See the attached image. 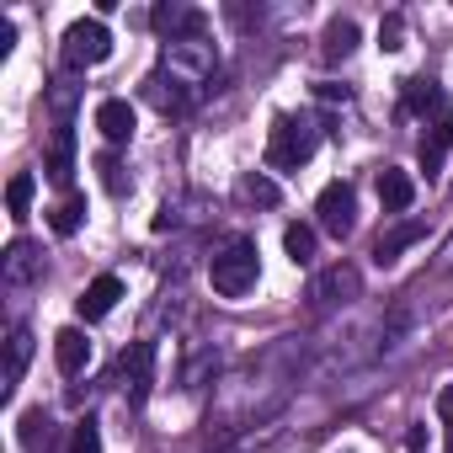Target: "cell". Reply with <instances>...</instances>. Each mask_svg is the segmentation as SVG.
<instances>
[{
    "mask_svg": "<svg viewBox=\"0 0 453 453\" xmlns=\"http://www.w3.org/2000/svg\"><path fill=\"white\" fill-rule=\"evenodd\" d=\"M12 43H17V27H12V22H6V17H0V54H6V49H12Z\"/></svg>",
    "mask_w": 453,
    "mask_h": 453,
    "instance_id": "obj_28",
    "label": "cell"
},
{
    "mask_svg": "<svg viewBox=\"0 0 453 453\" xmlns=\"http://www.w3.org/2000/svg\"><path fill=\"white\" fill-rule=\"evenodd\" d=\"M81 219H86V197H75V192H70V197H65V203L49 213L54 235H75V230H81Z\"/></svg>",
    "mask_w": 453,
    "mask_h": 453,
    "instance_id": "obj_19",
    "label": "cell"
},
{
    "mask_svg": "<svg viewBox=\"0 0 453 453\" xmlns=\"http://www.w3.org/2000/svg\"><path fill=\"white\" fill-rule=\"evenodd\" d=\"M96 171H102V187H107V192H123V187H128V176H123L118 155H96Z\"/></svg>",
    "mask_w": 453,
    "mask_h": 453,
    "instance_id": "obj_25",
    "label": "cell"
},
{
    "mask_svg": "<svg viewBox=\"0 0 453 453\" xmlns=\"http://www.w3.org/2000/svg\"><path fill=\"white\" fill-rule=\"evenodd\" d=\"M33 273H38L33 246H27V241H12V251H6V283H27Z\"/></svg>",
    "mask_w": 453,
    "mask_h": 453,
    "instance_id": "obj_18",
    "label": "cell"
},
{
    "mask_svg": "<svg viewBox=\"0 0 453 453\" xmlns=\"http://www.w3.org/2000/svg\"><path fill=\"white\" fill-rule=\"evenodd\" d=\"M27 363H33V331H12V342H6V395L22 384V373H27Z\"/></svg>",
    "mask_w": 453,
    "mask_h": 453,
    "instance_id": "obj_14",
    "label": "cell"
},
{
    "mask_svg": "<svg viewBox=\"0 0 453 453\" xmlns=\"http://www.w3.org/2000/svg\"><path fill=\"white\" fill-rule=\"evenodd\" d=\"M357 49V22H347V17H336L331 27H326V38H320V54L336 65V59H347Z\"/></svg>",
    "mask_w": 453,
    "mask_h": 453,
    "instance_id": "obj_15",
    "label": "cell"
},
{
    "mask_svg": "<svg viewBox=\"0 0 453 453\" xmlns=\"http://www.w3.org/2000/svg\"><path fill=\"white\" fill-rule=\"evenodd\" d=\"M219 453H224V448H219Z\"/></svg>",
    "mask_w": 453,
    "mask_h": 453,
    "instance_id": "obj_30",
    "label": "cell"
},
{
    "mask_svg": "<svg viewBox=\"0 0 453 453\" xmlns=\"http://www.w3.org/2000/svg\"><path fill=\"white\" fill-rule=\"evenodd\" d=\"M241 197H251V203H278V181H267V176H246V181H241Z\"/></svg>",
    "mask_w": 453,
    "mask_h": 453,
    "instance_id": "obj_26",
    "label": "cell"
},
{
    "mask_svg": "<svg viewBox=\"0 0 453 453\" xmlns=\"http://www.w3.org/2000/svg\"><path fill=\"white\" fill-rule=\"evenodd\" d=\"M421 235H426V224H421V219H400L395 230H384V235L373 241V262H400V251H411Z\"/></svg>",
    "mask_w": 453,
    "mask_h": 453,
    "instance_id": "obj_7",
    "label": "cell"
},
{
    "mask_svg": "<svg viewBox=\"0 0 453 453\" xmlns=\"http://www.w3.org/2000/svg\"><path fill=\"white\" fill-rule=\"evenodd\" d=\"M283 251L304 267V262H315V224H288L283 230Z\"/></svg>",
    "mask_w": 453,
    "mask_h": 453,
    "instance_id": "obj_16",
    "label": "cell"
},
{
    "mask_svg": "<svg viewBox=\"0 0 453 453\" xmlns=\"http://www.w3.org/2000/svg\"><path fill=\"white\" fill-rule=\"evenodd\" d=\"M448 150H453V112H442L437 128H432V139H421V171H426V181L437 176V165H442Z\"/></svg>",
    "mask_w": 453,
    "mask_h": 453,
    "instance_id": "obj_13",
    "label": "cell"
},
{
    "mask_svg": "<svg viewBox=\"0 0 453 453\" xmlns=\"http://www.w3.org/2000/svg\"><path fill=\"white\" fill-rule=\"evenodd\" d=\"M150 368H155V347H150V342H134V347L123 352V363H118V373H123L134 405H144V395H150Z\"/></svg>",
    "mask_w": 453,
    "mask_h": 453,
    "instance_id": "obj_5",
    "label": "cell"
},
{
    "mask_svg": "<svg viewBox=\"0 0 453 453\" xmlns=\"http://www.w3.org/2000/svg\"><path fill=\"white\" fill-rule=\"evenodd\" d=\"M352 208H357L352 187H347V181H331V187H326V192L315 197V213H320V230L342 241V235L352 230Z\"/></svg>",
    "mask_w": 453,
    "mask_h": 453,
    "instance_id": "obj_4",
    "label": "cell"
},
{
    "mask_svg": "<svg viewBox=\"0 0 453 453\" xmlns=\"http://www.w3.org/2000/svg\"><path fill=\"white\" fill-rule=\"evenodd\" d=\"M405 112H448V102H442V86L432 81V75H411L405 81Z\"/></svg>",
    "mask_w": 453,
    "mask_h": 453,
    "instance_id": "obj_11",
    "label": "cell"
},
{
    "mask_svg": "<svg viewBox=\"0 0 453 453\" xmlns=\"http://www.w3.org/2000/svg\"><path fill=\"white\" fill-rule=\"evenodd\" d=\"M347 288H357V278L336 267V273H326V278L315 283V299H320V304H331V294H347Z\"/></svg>",
    "mask_w": 453,
    "mask_h": 453,
    "instance_id": "obj_21",
    "label": "cell"
},
{
    "mask_svg": "<svg viewBox=\"0 0 453 453\" xmlns=\"http://www.w3.org/2000/svg\"><path fill=\"white\" fill-rule=\"evenodd\" d=\"M379 203H384V213H405V208L416 203V181H411L405 171L384 165V171H379Z\"/></svg>",
    "mask_w": 453,
    "mask_h": 453,
    "instance_id": "obj_10",
    "label": "cell"
},
{
    "mask_svg": "<svg viewBox=\"0 0 453 453\" xmlns=\"http://www.w3.org/2000/svg\"><path fill=\"white\" fill-rule=\"evenodd\" d=\"M442 416H448V453H453V389L442 395Z\"/></svg>",
    "mask_w": 453,
    "mask_h": 453,
    "instance_id": "obj_29",
    "label": "cell"
},
{
    "mask_svg": "<svg viewBox=\"0 0 453 453\" xmlns=\"http://www.w3.org/2000/svg\"><path fill=\"white\" fill-rule=\"evenodd\" d=\"M118 299H123V283H118L112 273H102V278L81 294V304H75V310H81V320H107Z\"/></svg>",
    "mask_w": 453,
    "mask_h": 453,
    "instance_id": "obj_8",
    "label": "cell"
},
{
    "mask_svg": "<svg viewBox=\"0 0 453 453\" xmlns=\"http://www.w3.org/2000/svg\"><path fill=\"white\" fill-rule=\"evenodd\" d=\"M315 155V128L304 118H278L267 134V165L273 171H299Z\"/></svg>",
    "mask_w": 453,
    "mask_h": 453,
    "instance_id": "obj_2",
    "label": "cell"
},
{
    "mask_svg": "<svg viewBox=\"0 0 453 453\" xmlns=\"http://www.w3.org/2000/svg\"><path fill=\"white\" fill-rule=\"evenodd\" d=\"M43 437H49V416H43V411H27V416H22V432H17V442H22V448H38Z\"/></svg>",
    "mask_w": 453,
    "mask_h": 453,
    "instance_id": "obj_22",
    "label": "cell"
},
{
    "mask_svg": "<svg viewBox=\"0 0 453 453\" xmlns=\"http://www.w3.org/2000/svg\"><path fill=\"white\" fill-rule=\"evenodd\" d=\"M33 192H38V181H33L27 171H17V176L6 181V208H12V219H27V208H33Z\"/></svg>",
    "mask_w": 453,
    "mask_h": 453,
    "instance_id": "obj_17",
    "label": "cell"
},
{
    "mask_svg": "<svg viewBox=\"0 0 453 453\" xmlns=\"http://www.w3.org/2000/svg\"><path fill=\"white\" fill-rule=\"evenodd\" d=\"M54 363H59V373H65V379H75V373L91 363V342H86V331L65 326V331L54 336Z\"/></svg>",
    "mask_w": 453,
    "mask_h": 453,
    "instance_id": "obj_9",
    "label": "cell"
},
{
    "mask_svg": "<svg viewBox=\"0 0 453 453\" xmlns=\"http://www.w3.org/2000/svg\"><path fill=\"white\" fill-rule=\"evenodd\" d=\"M96 128H102V139H107V144H123V139H134L139 112H134L123 96H107V102H96Z\"/></svg>",
    "mask_w": 453,
    "mask_h": 453,
    "instance_id": "obj_6",
    "label": "cell"
},
{
    "mask_svg": "<svg viewBox=\"0 0 453 453\" xmlns=\"http://www.w3.org/2000/svg\"><path fill=\"white\" fill-rule=\"evenodd\" d=\"M70 176H75V134L59 128L54 144H49V181L54 187H70Z\"/></svg>",
    "mask_w": 453,
    "mask_h": 453,
    "instance_id": "obj_12",
    "label": "cell"
},
{
    "mask_svg": "<svg viewBox=\"0 0 453 453\" xmlns=\"http://www.w3.org/2000/svg\"><path fill=\"white\" fill-rule=\"evenodd\" d=\"M176 86H181V81H176ZM176 86L165 91V81H150V102H155V107H165V112L187 107V91H176Z\"/></svg>",
    "mask_w": 453,
    "mask_h": 453,
    "instance_id": "obj_24",
    "label": "cell"
},
{
    "mask_svg": "<svg viewBox=\"0 0 453 453\" xmlns=\"http://www.w3.org/2000/svg\"><path fill=\"white\" fill-rule=\"evenodd\" d=\"M107 54H112V33H107L102 17H81V22L65 27V65H70V70H91V65H102Z\"/></svg>",
    "mask_w": 453,
    "mask_h": 453,
    "instance_id": "obj_3",
    "label": "cell"
},
{
    "mask_svg": "<svg viewBox=\"0 0 453 453\" xmlns=\"http://www.w3.org/2000/svg\"><path fill=\"white\" fill-rule=\"evenodd\" d=\"M379 49H384V54L405 49V17H400V12H389V17L379 22Z\"/></svg>",
    "mask_w": 453,
    "mask_h": 453,
    "instance_id": "obj_20",
    "label": "cell"
},
{
    "mask_svg": "<svg viewBox=\"0 0 453 453\" xmlns=\"http://www.w3.org/2000/svg\"><path fill=\"white\" fill-rule=\"evenodd\" d=\"M70 453H102V432H96V421H91V416L70 432Z\"/></svg>",
    "mask_w": 453,
    "mask_h": 453,
    "instance_id": "obj_23",
    "label": "cell"
},
{
    "mask_svg": "<svg viewBox=\"0 0 453 453\" xmlns=\"http://www.w3.org/2000/svg\"><path fill=\"white\" fill-rule=\"evenodd\" d=\"M257 273H262L257 246H251V241H235L230 251H219V257H213L208 283H213V294H224V299H241V294L257 288Z\"/></svg>",
    "mask_w": 453,
    "mask_h": 453,
    "instance_id": "obj_1",
    "label": "cell"
},
{
    "mask_svg": "<svg viewBox=\"0 0 453 453\" xmlns=\"http://www.w3.org/2000/svg\"><path fill=\"white\" fill-rule=\"evenodd\" d=\"M405 448H411V453H421V448H426V426H421V421L405 432Z\"/></svg>",
    "mask_w": 453,
    "mask_h": 453,
    "instance_id": "obj_27",
    "label": "cell"
}]
</instances>
